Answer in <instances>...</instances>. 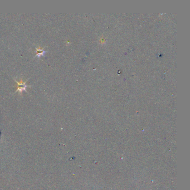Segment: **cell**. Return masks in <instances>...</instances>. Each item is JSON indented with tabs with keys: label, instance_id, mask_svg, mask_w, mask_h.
<instances>
[{
	"label": "cell",
	"instance_id": "7a4b0ae2",
	"mask_svg": "<svg viewBox=\"0 0 190 190\" xmlns=\"http://www.w3.org/2000/svg\"><path fill=\"white\" fill-rule=\"evenodd\" d=\"M45 47H43V48H41V47H38L36 48L35 49V54L36 55L34 56V57H40L41 56H43V55H45V54L47 52L46 51H45L43 49Z\"/></svg>",
	"mask_w": 190,
	"mask_h": 190
},
{
	"label": "cell",
	"instance_id": "6da1fadb",
	"mask_svg": "<svg viewBox=\"0 0 190 190\" xmlns=\"http://www.w3.org/2000/svg\"><path fill=\"white\" fill-rule=\"evenodd\" d=\"M15 80L17 83V85L16 86V87L17 88V90L16 92H19L20 94H21L23 91H26V88L27 87L30 86L26 84L27 80H26L25 81H24L22 79H20L19 81L16 79H15Z\"/></svg>",
	"mask_w": 190,
	"mask_h": 190
}]
</instances>
